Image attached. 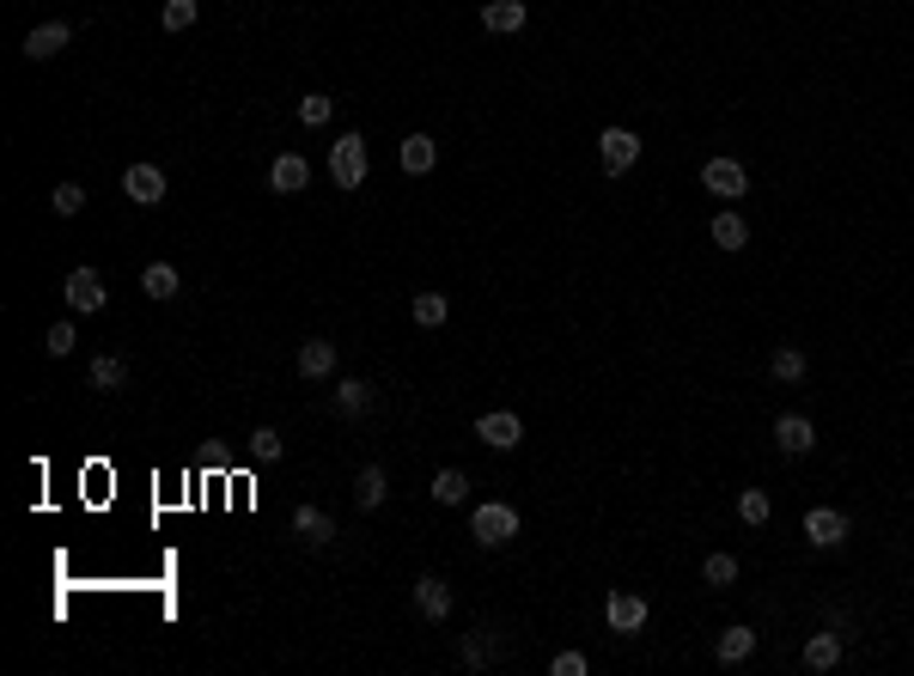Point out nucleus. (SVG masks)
Wrapping results in <instances>:
<instances>
[{
    "instance_id": "nucleus-1",
    "label": "nucleus",
    "mask_w": 914,
    "mask_h": 676,
    "mask_svg": "<svg viewBox=\"0 0 914 676\" xmlns=\"http://www.w3.org/2000/svg\"><path fill=\"white\" fill-rule=\"evenodd\" d=\"M518 530H525V518H518V506H506V500H481L476 518H469V537H476V549H506Z\"/></svg>"
},
{
    "instance_id": "nucleus-2",
    "label": "nucleus",
    "mask_w": 914,
    "mask_h": 676,
    "mask_svg": "<svg viewBox=\"0 0 914 676\" xmlns=\"http://www.w3.org/2000/svg\"><path fill=\"white\" fill-rule=\"evenodd\" d=\"M329 184L336 189L366 184V135H341L336 147H329Z\"/></svg>"
},
{
    "instance_id": "nucleus-3",
    "label": "nucleus",
    "mask_w": 914,
    "mask_h": 676,
    "mask_svg": "<svg viewBox=\"0 0 914 676\" xmlns=\"http://www.w3.org/2000/svg\"><path fill=\"white\" fill-rule=\"evenodd\" d=\"M701 189H708V196H719V201H744V196H750L744 159H708V165H701Z\"/></svg>"
},
{
    "instance_id": "nucleus-4",
    "label": "nucleus",
    "mask_w": 914,
    "mask_h": 676,
    "mask_svg": "<svg viewBox=\"0 0 914 676\" xmlns=\"http://www.w3.org/2000/svg\"><path fill=\"white\" fill-rule=\"evenodd\" d=\"M598 165H604V177L635 171L640 165V135L635 128H604V135H598Z\"/></svg>"
},
{
    "instance_id": "nucleus-5",
    "label": "nucleus",
    "mask_w": 914,
    "mask_h": 676,
    "mask_svg": "<svg viewBox=\"0 0 914 676\" xmlns=\"http://www.w3.org/2000/svg\"><path fill=\"white\" fill-rule=\"evenodd\" d=\"M476 439L488 451H518L525 446V421L512 415V409H488V415H476Z\"/></svg>"
},
{
    "instance_id": "nucleus-6",
    "label": "nucleus",
    "mask_w": 914,
    "mask_h": 676,
    "mask_svg": "<svg viewBox=\"0 0 914 676\" xmlns=\"http://www.w3.org/2000/svg\"><path fill=\"white\" fill-rule=\"evenodd\" d=\"M848 530H853V518L841 506H811L805 512V542H811V549H841Z\"/></svg>"
},
{
    "instance_id": "nucleus-7",
    "label": "nucleus",
    "mask_w": 914,
    "mask_h": 676,
    "mask_svg": "<svg viewBox=\"0 0 914 676\" xmlns=\"http://www.w3.org/2000/svg\"><path fill=\"white\" fill-rule=\"evenodd\" d=\"M67 43H74V25H67V18H49V25H32L18 49H25V62H55Z\"/></svg>"
},
{
    "instance_id": "nucleus-8",
    "label": "nucleus",
    "mask_w": 914,
    "mask_h": 676,
    "mask_svg": "<svg viewBox=\"0 0 914 676\" xmlns=\"http://www.w3.org/2000/svg\"><path fill=\"white\" fill-rule=\"evenodd\" d=\"M647 615H652V603L640 598V591H610V598H604L610 634H640V628H647Z\"/></svg>"
},
{
    "instance_id": "nucleus-9",
    "label": "nucleus",
    "mask_w": 914,
    "mask_h": 676,
    "mask_svg": "<svg viewBox=\"0 0 914 676\" xmlns=\"http://www.w3.org/2000/svg\"><path fill=\"white\" fill-rule=\"evenodd\" d=\"M775 451L780 458H811V451H817V421L811 415H780L775 421Z\"/></svg>"
},
{
    "instance_id": "nucleus-10",
    "label": "nucleus",
    "mask_w": 914,
    "mask_h": 676,
    "mask_svg": "<svg viewBox=\"0 0 914 676\" xmlns=\"http://www.w3.org/2000/svg\"><path fill=\"white\" fill-rule=\"evenodd\" d=\"M62 299H67V311H104V275L98 268H74V275L62 280Z\"/></svg>"
},
{
    "instance_id": "nucleus-11",
    "label": "nucleus",
    "mask_w": 914,
    "mask_h": 676,
    "mask_svg": "<svg viewBox=\"0 0 914 676\" xmlns=\"http://www.w3.org/2000/svg\"><path fill=\"white\" fill-rule=\"evenodd\" d=\"M373 402H378V390L366 385V378H341V385L329 390V409H336L341 421H366L373 415Z\"/></svg>"
},
{
    "instance_id": "nucleus-12",
    "label": "nucleus",
    "mask_w": 914,
    "mask_h": 676,
    "mask_svg": "<svg viewBox=\"0 0 914 676\" xmlns=\"http://www.w3.org/2000/svg\"><path fill=\"white\" fill-rule=\"evenodd\" d=\"M123 196L135 201V208H159V201H165V171L159 165H128L123 171Z\"/></svg>"
},
{
    "instance_id": "nucleus-13",
    "label": "nucleus",
    "mask_w": 914,
    "mask_h": 676,
    "mask_svg": "<svg viewBox=\"0 0 914 676\" xmlns=\"http://www.w3.org/2000/svg\"><path fill=\"white\" fill-rule=\"evenodd\" d=\"M525 25H530V7H525V0H488V7H481V32L512 37V32H525Z\"/></svg>"
},
{
    "instance_id": "nucleus-14",
    "label": "nucleus",
    "mask_w": 914,
    "mask_h": 676,
    "mask_svg": "<svg viewBox=\"0 0 914 676\" xmlns=\"http://www.w3.org/2000/svg\"><path fill=\"white\" fill-rule=\"evenodd\" d=\"M708 238L731 256V250H744V245H750V220L738 214V208H719V214H713V226H708Z\"/></svg>"
},
{
    "instance_id": "nucleus-15",
    "label": "nucleus",
    "mask_w": 914,
    "mask_h": 676,
    "mask_svg": "<svg viewBox=\"0 0 914 676\" xmlns=\"http://www.w3.org/2000/svg\"><path fill=\"white\" fill-rule=\"evenodd\" d=\"M397 165H403L409 177H427V171L439 165V140L434 135H409L403 147H397Z\"/></svg>"
},
{
    "instance_id": "nucleus-16",
    "label": "nucleus",
    "mask_w": 914,
    "mask_h": 676,
    "mask_svg": "<svg viewBox=\"0 0 914 676\" xmlns=\"http://www.w3.org/2000/svg\"><path fill=\"white\" fill-rule=\"evenodd\" d=\"M305 184H311V165L299 153H280L275 165H268V189H275V196H299Z\"/></svg>"
},
{
    "instance_id": "nucleus-17",
    "label": "nucleus",
    "mask_w": 914,
    "mask_h": 676,
    "mask_svg": "<svg viewBox=\"0 0 914 676\" xmlns=\"http://www.w3.org/2000/svg\"><path fill=\"white\" fill-rule=\"evenodd\" d=\"M415 610L427 615V622H446V615H451V585L434 579V573H421V579H415Z\"/></svg>"
},
{
    "instance_id": "nucleus-18",
    "label": "nucleus",
    "mask_w": 914,
    "mask_h": 676,
    "mask_svg": "<svg viewBox=\"0 0 914 676\" xmlns=\"http://www.w3.org/2000/svg\"><path fill=\"white\" fill-rule=\"evenodd\" d=\"M799 664H805V671H836V664H841V628L811 634L805 652H799Z\"/></svg>"
},
{
    "instance_id": "nucleus-19",
    "label": "nucleus",
    "mask_w": 914,
    "mask_h": 676,
    "mask_svg": "<svg viewBox=\"0 0 914 676\" xmlns=\"http://www.w3.org/2000/svg\"><path fill=\"white\" fill-rule=\"evenodd\" d=\"M805 372H811V360H805V348H792V341H780L775 354H768V378H775V385H805Z\"/></svg>"
},
{
    "instance_id": "nucleus-20",
    "label": "nucleus",
    "mask_w": 914,
    "mask_h": 676,
    "mask_svg": "<svg viewBox=\"0 0 914 676\" xmlns=\"http://www.w3.org/2000/svg\"><path fill=\"white\" fill-rule=\"evenodd\" d=\"M329 372H336V341L324 336L299 341V378H329Z\"/></svg>"
},
{
    "instance_id": "nucleus-21",
    "label": "nucleus",
    "mask_w": 914,
    "mask_h": 676,
    "mask_svg": "<svg viewBox=\"0 0 914 676\" xmlns=\"http://www.w3.org/2000/svg\"><path fill=\"white\" fill-rule=\"evenodd\" d=\"M750 652H756V628H719V640H713L719 664H744Z\"/></svg>"
},
{
    "instance_id": "nucleus-22",
    "label": "nucleus",
    "mask_w": 914,
    "mask_h": 676,
    "mask_svg": "<svg viewBox=\"0 0 914 676\" xmlns=\"http://www.w3.org/2000/svg\"><path fill=\"white\" fill-rule=\"evenodd\" d=\"M385 493H390L385 470H378V463H366V470L354 476V506H360V512H378V506H385Z\"/></svg>"
},
{
    "instance_id": "nucleus-23",
    "label": "nucleus",
    "mask_w": 914,
    "mask_h": 676,
    "mask_svg": "<svg viewBox=\"0 0 914 676\" xmlns=\"http://www.w3.org/2000/svg\"><path fill=\"white\" fill-rule=\"evenodd\" d=\"M293 530H299L305 542H336V518H329L324 506H299V512H293Z\"/></svg>"
},
{
    "instance_id": "nucleus-24",
    "label": "nucleus",
    "mask_w": 914,
    "mask_h": 676,
    "mask_svg": "<svg viewBox=\"0 0 914 676\" xmlns=\"http://www.w3.org/2000/svg\"><path fill=\"white\" fill-rule=\"evenodd\" d=\"M409 317H415L421 329H439V323L451 317V299L446 292H415V299H409Z\"/></svg>"
},
{
    "instance_id": "nucleus-25",
    "label": "nucleus",
    "mask_w": 914,
    "mask_h": 676,
    "mask_svg": "<svg viewBox=\"0 0 914 676\" xmlns=\"http://www.w3.org/2000/svg\"><path fill=\"white\" fill-rule=\"evenodd\" d=\"M177 287H184V280H177L171 262H153V268L140 275V292H147V299H177Z\"/></svg>"
},
{
    "instance_id": "nucleus-26",
    "label": "nucleus",
    "mask_w": 914,
    "mask_h": 676,
    "mask_svg": "<svg viewBox=\"0 0 914 676\" xmlns=\"http://www.w3.org/2000/svg\"><path fill=\"white\" fill-rule=\"evenodd\" d=\"M701 579H708V585H719V591H726V585H738V554L713 549L708 561H701Z\"/></svg>"
},
{
    "instance_id": "nucleus-27",
    "label": "nucleus",
    "mask_w": 914,
    "mask_h": 676,
    "mask_svg": "<svg viewBox=\"0 0 914 676\" xmlns=\"http://www.w3.org/2000/svg\"><path fill=\"white\" fill-rule=\"evenodd\" d=\"M464 493H469L464 470H439V476H434V500H439V506H464Z\"/></svg>"
},
{
    "instance_id": "nucleus-28",
    "label": "nucleus",
    "mask_w": 914,
    "mask_h": 676,
    "mask_svg": "<svg viewBox=\"0 0 914 676\" xmlns=\"http://www.w3.org/2000/svg\"><path fill=\"white\" fill-rule=\"evenodd\" d=\"M738 518H744V524H768V518H775L768 488H744V493H738Z\"/></svg>"
},
{
    "instance_id": "nucleus-29",
    "label": "nucleus",
    "mask_w": 914,
    "mask_h": 676,
    "mask_svg": "<svg viewBox=\"0 0 914 676\" xmlns=\"http://www.w3.org/2000/svg\"><path fill=\"white\" fill-rule=\"evenodd\" d=\"M128 385V366L116 354H98L92 360V390H123Z\"/></svg>"
},
{
    "instance_id": "nucleus-30",
    "label": "nucleus",
    "mask_w": 914,
    "mask_h": 676,
    "mask_svg": "<svg viewBox=\"0 0 914 676\" xmlns=\"http://www.w3.org/2000/svg\"><path fill=\"white\" fill-rule=\"evenodd\" d=\"M329 116H336V98H329V92H305V98H299V123H305V128H324Z\"/></svg>"
},
{
    "instance_id": "nucleus-31",
    "label": "nucleus",
    "mask_w": 914,
    "mask_h": 676,
    "mask_svg": "<svg viewBox=\"0 0 914 676\" xmlns=\"http://www.w3.org/2000/svg\"><path fill=\"white\" fill-rule=\"evenodd\" d=\"M280 451H287V439H280L275 427H256V433H250V463H280Z\"/></svg>"
},
{
    "instance_id": "nucleus-32",
    "label": "nucleus",
    "mask_w": 914,
    "mask_h": 676,
    "mask_svg": "<svg viewBox=\"0 0 914 676\" xmlns=\"http://www.w3.org/2000/svg\"><path fill=\"white\" fill-rule=\"evenodd\" d=\"M74 323H49V336H43V348H49V354H55V360H67V354H74Z\"/></svg>"
},
{
    "instance_id": "nucleus-33",
    "label": "nucleus",
    "mask_w": 914,
    "mask_h": 676,
    "mask_svg": "<svg viewBox=\"0 0 914 676\" xmlns=\"http://www.w3.org/2000/svg\"><path fill=\"white\" fill-rule=\"evenodd\" d=\"M49 201H55V214L74 220L79 208H86V189H79V184H55V196H49Z\"/></svg>"
},
{
    "instance_id": "nucleus-34",
    "label": "nucleus",
    "mask_w": 914,
    "mask_h": 676,
    "mask_svg": "<svg viewBox=\"0 0 914 676\" xmlns=\"http://www.w3.org/2000/svg\"><path fill=\"white\" fill-rule=\"evenodd\" d=\"M196 25V0H165V32H189Z\"/></svg>"
},
{
    "instance_id": "nucleus-35",
    "label": "nucleus",
    "mask_w": 914,
    "mask_h": 676,
    "mask_svg": "<svg viewBox=\"0 0 914 676\" xmlns=\"http://www.w3.org/2000/svg\"><path fill=\"white\" fill-rule=\"evenodd\" d=\"M549 671H555V676H586V671H591V659L574 646V652H555V659H549Z\"/></svg>"
}]
</instances>
